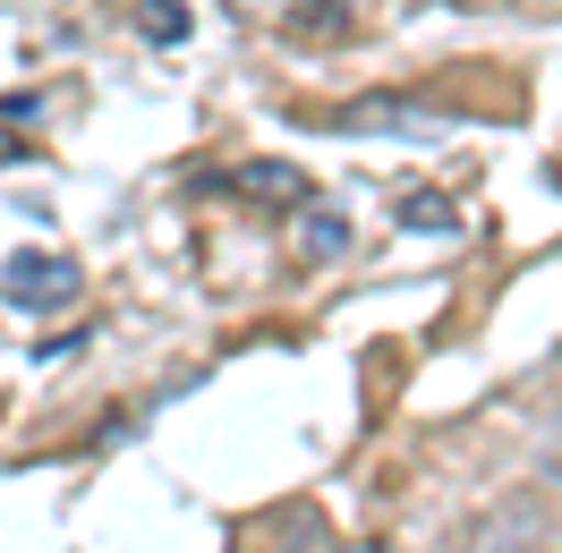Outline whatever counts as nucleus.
Returning a JSON list of instances; mask_svg holds the SVG:
<instances>
[{"label": "nucleus", "instance_id": "obj_1", "mask_svg": "<svg viewBox=\"0 0 562 553\" xmlns=\"http://www.w3.org/2000/svg\"><path fill=\"white\" fill-rule=\"evenodd\" d=\"M77 290H86V273H77L69 247H18V256L0 264L9 315H60V307H77Z\"/></svg>", "mask_w": 562, "mask_h": 553}, {"label": "nucleus", "instance_id": "obj_2", "mask_svg": "<svg viewBox=\"0 0 562 553\" xmlns=\"http://www.w3.org/2000/svg\"><path fill=\"white\" fill-rule=\"evenodd\" d=\"M299 256H307V264L350 256V222H341V213H324V205H307V213H299Z\"/></svg>", "mask_w": 562, "mask_h": 553}, {"label": "nucleus", "instance_id": "obj_3", "mask_svg": "<svg viewBox=\"0 0 562 553\" xmlns=\"http://www.w3.org/2000/svg\"><path fill=\"white\" fill-rule=\"evenodd\" d=\"M222 188H239V196H273V205H290V196H307V179L290 171V162H247V171H231Z\"/></svg>", "mask_w": 562, "mask_h": 553}, {"label": "nucleus", "instance_id": "obj_4", "mask_svg": "<svg viewBox=\"0 0 562 553\" xmlns=\"http://www.w3.org/2000/svg\"><path fill=\"white\" fill-rule=\"evenodd\" d=\"M401 230H435V239H452L460 213L443 205V196H401Z\"/></svg>", "mask_w": 562, "mask_h": 553}, {"label": "nucleus", "instance_id": "obj_5", "mask_svg": "<svg viewBox=\"0 0 562 553\" xmlns=\"http://www.w3.org/2000/svg\"><path fill=\"white\" fill-rule=\"evenodd\" d=\"M145 26H154V43H179L188 35V9L179 0H145Z\"/></svg>", "mask_w": 562, "mask_h": 553}, {"label": "nucleus", "instance_id": "obj_6", "mask_svg": "<svg viewBox=\"0 0 562 553\" xmlns=\"http://www.w3.org/2000/svg\"><path fill=\"white\" fill-rule=\"evenodd\" d=\"M537 460H546V477L562 485V417H554V426H546V443H537Z\"/></svg>", "mask_w": 562, "mask_h": 553}, {"label": "nucleus", "instance_id": "obj_7", "mask_svg": "<svg viewBox=\"0 0 562 553\" xmlns=\"http://www.w3.org/2000/svg\"><path fill=\"white\" fill-rule=\"evenodd\" d=\"M26 154H35V145H26V137H9V120H0V162H26Z\"/></svg>", "mask_w": 562, "mask_h": 553}, {"label": "nucleus", "instance_id": "obj_8", "mask_svg": "<svg viewBox=\"0 0 562 553\" xmlns=\"http://www.w3.org/2000/svg\"><path fill=\"white\" fill-rule=\"evenodd\" d=\"M358 553H375V545H358Z\"/></svg>", "mask_w": 562, "mask_h": 553}]
</instances>
